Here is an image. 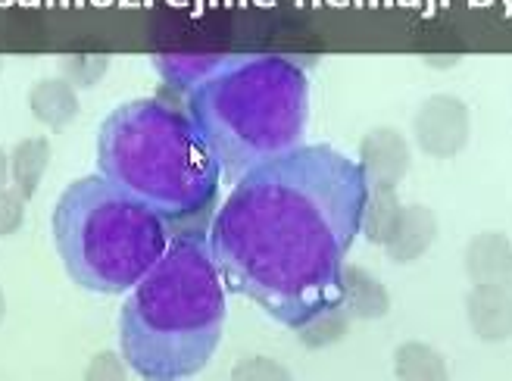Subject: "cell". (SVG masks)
<instances>
[{"mask_svg":"<svg viewBox=\"0 0 512 381\" xmlns=\"http://www.w3.org/2000/svg\"><path fill=\"white\" fill-rule=\"evenodd\" d=\"M366 191L360 163L328 144L247 169L207 225L225 288L291 332L344 307L341 272Z\"/></svg>","mask_w":512,"mask_h":381,"instance_id":"6da1fadb","label":"cell"},{"mask_svg":"<svg viewBox=\"0 0 512 381\" xmlns=\"http://www.w3.org/2000/svg\"><path fill=\"white\" fill-rule=\"evenodd\" d=\"M97 169L160 213L172 235L203 232L216 213L222 163L191 113L166 97L128 100L100 122Z\"/></svg>","mask_w":512,"mask_h":381,"instance_id":"7a4b0ae2","label":"cell"},{"mask_svg":"<svg viewBox=\"0 0 512 381\" xmlns=\"http://www.w3.org/2000/svg\"><path fill=\"white\" fill-rule=\"evenodd\" d=\"M222 328L225 282L207 232H178L122 303V357L141 378H191L213 360Z\"/></svg>","mask_w":512,"mask_h":381,"instance_id":"3957f363","label":"cell"},{"mask_svg":"<svg viewBox=\"0 0 512 381\" xmlns=\"http://www.w3.org/2000/svg\"><path fill=\"white\" fill-rule=\"evenodd\" d=\"M185 110L210 141L225 179L303 144L310 119V75L288 57H225L188 88Z\"/></svg>","mask_w":512,"mask_h":381,"instance_id":"277c9868","label":"cell"},{"mask_svg":"<svg viewBox=\"0 0 512 381\" xmlns=\"http://www.w3.org/2000/svg\"><path fill=\"white\" fill-rule=\"evenodd\" d=\"M172 241L169 222L104 175L72 182L54 207V244L69 278L91 294H125Z\"/></svg>","mask_w":512,"mask_h":381,"instance_id":"5b68a950","label":"cell"},{"mask_svg":"<svg viewBox=\"0 0 512 381\" xmlns=\"http://www.w3.org/2000/svg\"><path fill=\"white\" fill-rule=\"evenodd\" d=\"M472 116L463 97L431 94L413 119V138L431 160H453L469 144Z\"/></svg>","mask_w":512,"mask_h":381,"instance_id":"8992f818","label":"cell"},{"mask_svg":"<svg viewBox=\"0 0 512 381\" xmlns=\"http://www.w3.org/2000/svg\"><path fill=\"white\" fill-rule=\"evenodd\" d=\"M356 163H360L369 188H397L413 166V150H409V141L400 129L378 125L363 135Z\"/></svg>","mask_w":512,"mask_h":381,"instance_id":"52a82bcc","label":"cell"},{"mask_svg":"<svg viewBox=\"0 0 512 381\" xmlns=\"http://www.w3.org/2000/svg\"><path fill=\"white\" fill-rule=\"evenodd\" d=\"M466 319L472 335L484 344H503L512 338V291L472 285L466 297Z\"/></svg>","mask_w":512,"mask_h":381,"instance_id":"ba28073f","label":"cell"},{"mask_svg":"<svg viewBox=\"0 0 512 381\" xmlns=\"http://www.w3.org/2000/svg\"><path fill=\"white\" fill-rule=\"evenodd\" d=\"M434 241H438V216L425 203H409L397 219L394 235L384 241V253H388L391 263L409 266L425 257Z\"/></svg>","mask_w":512,"mask_h":381,"instance_id":"9c48e42d","label":"cell"},{"mask_svg":"<svg viewBox=\"0 0 512 381\" xmlns=\"http://www.w3.org/2000/svg\"><path fill=\"white\" fill-rule=\"evenodd\" d=\"M466 272L472 285L512 291V241L503 232H481L466 247Z\"/></svg>","mask_w":512,"mask_h":381,"instance_id":"30bf717a","label":"cell"},{"mask_svg":"<svg viewBox=\"0 0 512 381\" xmlns=\"http://www.w3.org/2000/svg\"><path fill=\"white\" fill-rule=\"evenodd\" d=\"M341 303L347 316L360 322L384 319L391 313V294L381 285V278L353 263H344L341 272Z\"/></svg>","mask_w":512,"mask_h":381,"instance_id":"8fae6325","label":"cell"},{"mask_svg":"<svg viewBox=\"0 0 512 381\" xmlns=\"http://www.w3.org/2000/svg\"><path fill=\"white\" fill-rule=\"evenodd\" d=\"M29 110L41 125H47V129H66L69 122L79 119V110H82L79 88L69 85L63 75H57V79H41L29 91Z\"/></svg>","mask_w":512,"mask_h":381,"instance_id":"7c38bea8","label":"cell"},{"mask_svg":"<svg viewBox=\"0 0 512 381\" xmlns=\"http://www.w3.org/2000/svg\"><path fill=\"white\" fill-rule=\"evenodd\" d=\"M50 157H54V147L44 135H32L22 138L13 150H10V185L25 197L32 200L44 182V172L50 166Z\"/></svg>","mask_w":512,"mask_h":381,"instance_id":"4fadbf2b","label":"cell"},{"mask_svg":"<svg viewBox=\"0 0 512 381\" xmlns=\"http://www.w3.org/2000/svg\"><path fill=\"white\" fill-rule=\"evenodd\" d=\"M400 213H403V203L397 197V188H369L366 200H363L360 235L369 244L384 247V241L394 235Z\"/></svg>","mask_w":512,"mask_h":381,"instance_id":"5bb4252c","label":"cell"},{"mask_svg":"<svg viewBox=\"0 0 512 381\" xmlns=\"http://www.w3.org/2000/svg\"><path fill=\"white\" fill-rule=\"evenodd\" d=\"M225 57L222 54H194V50H172V54H157V69L163 75V82L172 85L175 91H185V88H194L200 79H207V75L222 63Z\"/></svg>","mask_w":512,"mask_h":381,"instance_id":"9a60e30c","label":"cell"},{"mask_svg":"<svg viewBox=\"0 0 512 381\" xmlns=\"http://www.w3.org/2000/svg\"><path fill=\"white\" fill-rule=\"evenodd\" d=\"M447 360L441 350L422 341H406L394 350V375L406 381H441L447 378Z\"/></svg>","mask_w":512,"mask_h":381,"instance_id":"2e32d148","label":"cell"},{"mask_svg":"<svg viewBox=\"0 0 512 381\" xmlns=\"http://www.w3.org/2000/svg\"><path fill=\"white\" fill-rule=\"evenodd\" d=\"M350 316L344 307H335V310H328L322 316H316L313 322H306L303 328H297V338L310 347V350H319V347H331V344H338L344 335H347V328H350Z\"/></svg>","mask_w":512,"mask_h":381,"instance_id":"e0dca14e","label":"cell"},{"mask_svg":"<svg viewBox=\"0 0 512 381\" xmlns=\"http://www.w3.org/2000/svg\"><path fill=\"white\" fill-rule=\"evenodd\" d=\"M110 69V57H63L60 75L75 88H94Z\"/></svg>","mask_w":512,"mask_h":381,"instance_id":"ac0fdd59","label":"cell"},{"mask_svg":"<svg viewBox=\"0 0 512 381\" xmlns=\"http://www.w3.org/2000/svg\"><path fill=\"white\" fill-rule=\"evenodd\" d=\"M25 200L13 185L0 188V238H10L16 235L22 222H25Z\"/></svg>","mask_w":512,"mask_h":381,"instance_id":"d6986e66","label":"cell"},{"mask_svg":"<svg viewBox=\"0 0 512 381\" xmlns=\"http://www.w3.org/2000/svg\"><path fill=\"white\" fill-rule=\"evenodd\" d=\"M125 357L122 353H113V350H104V353H97V357L91 360V366L85 369L88 378H125Z\"/></svg>","mask_w":512,"mask_h":381,"instance_id":"ffe728a7","label":"cell"},{"mask_svg":"<svg viewBox=\"0 0 512 381\" xmlns=\"http://www.w3.org/2000/svg\"><path fill=\"white\" fill-rule=\"evenodd\" d=\"M235 378H291V372L285 366H278L275 360H266V357H253L241 366L232 369Z\"/></svg>","mask_w":512,"mask_h":381,"instance_id":"44dd1931","label":"cell"},{"mask_svg":"<svg viewBox=\"0 0 512 381\" xmlns=\"http://www.w3.org/2000/svg\"><path fill=\"white\" fill-rule=\"evenodd\" d=\"M10 185V154L4 147H0V188Z\"/></svg>","mask_w":512,"mask_h":381,"instance_id":"7402d4cb","label":"cell"},{"mask_svg":"<svg viewBox=\"0 0 512 381\" xmlns=\"http://www.w3.org/2000/svg\"><path fill=\"white\" fill-rule=\"evenodd\" d=\"M7 316V297H4V288H0V322Z\"/></svg>","mask_w":512,"mask_h":381,"instance_id":"603a6c76","label":"cell"},{"mask_svg":"<svg viewBox=\"0 0 512 381\" xmlns=\"http://www.w3.org/2000/svg\"><path fill=\"white\" fill-rule=\"evenodd\" d=\"M0 69H4V60H0Z\"/></svg>","mask_w":512,"mask_h":381,"instance_id":"cb8c5ba5","label":"cell"}]
</instances>
